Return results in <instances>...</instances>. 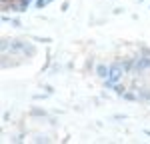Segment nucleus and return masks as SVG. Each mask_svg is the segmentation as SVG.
<instances>
[{"label":"nucleus","instance_id":"obj_2","mask_svg":"<svg viewBox=\"0 0 150 144\" xmlns=\"http://www.w3.org/2000/svg\"><path fill=\"white\" fill-rule=\"evenodd\" d=\"M112 88H114V92H116V94H118V96H122V94H124V92H126V88H124L122 84H114Z\"/></svg>","mask_w":150,"mask_h":144},{"label":"nucleus","instance_id":"obj_3","mask_svg":"<svg viewBox=\"0 0 150 144\" xmlns=\"http://www.w3.org/2000/svg\"><path fill=\"white\" fill-rule=\"evenodd\" d=\"M32 38H34L36 42H52L50 38H38V36H32Z\"/></svg>","mask_w":150,"mask_h":144},{"label":"nucleus","instance_id":"obj_1","mask_svg":"<svg viewBox=\"0 0 150 144\" xmlns=\"http://www.w3.org/2000/svg\"><path fill=\"white\" fill-rule=\"evenodd\" d=\"M108 74H110V66H106V64H96V76H98V78L106 80Z\"/></svg>","mask_w":150,"mask_h":144},{"label":"nucleus","instance_id":"obj_4","mask_svg":"<svg viewBox=\"0 0 150 144\" xmlns=\"http://www.w3.org/2000/svg\"><path fill=\"white\" fill-rule=\"evenodd\" d=\"M44 4H46V0H36V8H44Z\"/></svg>","mask_w":150,"mask_h":144},{"label":"nucleus","instance_id":"obj_5","mask_svg":"<svg viewBox=\"0 0 150 144\" xmlns=\"http://www.w3.org/2000/svg\"><path fill=\"white\" fill-rule=\"evenodd\" d=\"M144 134H146V136H150V130H144Z\"/></svg>","mask_w":150,"mask_h":144}]
</instances>
